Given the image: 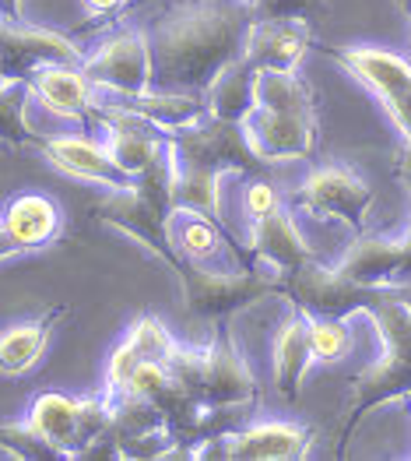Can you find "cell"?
Wrapping results in <instances>:
<instances>
[{"label": "cell", "mask_w": 411, "mask_h": 461, "mask_svg": "<svg viewBox=\"0 0 411 461\" xmlns=\"http://www.w3.org/2000/svg\"><path fill=\"white\" fill-rule=\"evenodd\" d=\"M313 46V29L306 18H257L243 46L254 71H296Z\"/></svg>", "instance_id": "obj_17"}, {"label": "cell", "mask_w": 411, "mask_h": 461, "mask_svg": "<svg viewBox=\"0 0 411 461\" xmlns=\"http://www.w3.org/2000/svg\"><path fill=\"white\" fill-rule=\"evenodd\" d=\"M373 201V187L344 166H324V169L309 173L296 194V204L302 212H309L313 219H337L355 232L366 230V215H370Z\"/></svg>", "instance_id": "obj_9"}, {"label": "cell", "mask_w": 411, "mask_h": 461, "mask_svg": "<svg viewBox=\"0 0 411 461\" xmlns=\"http://www.w3.org/2000/svg\"><path fill=\"white\" fill-rule=\"evenodd\" d=\"M92 215H95L99 222H110V226L127 232V236L141 240L148 250H155V254H158L162 261H169L173 268L180 265V254L173 250V240H169V230H165L169 212L158 208L155 201H148L145 194L138 191V184L110 191L95 208H92Z\"/></svg>", "instance_id": "obj_12"}, {"label": "cell", "mask_w": 411, "mask_h": 461, "mask_svg": "<svg viewBox=\"0 0 411 461\" xmlns=\"http://www.w3.org/2000/svg\"><path fill=\"white\" fill-rule=\"evenodd\" d=\"M337 64L355 75L376 99L383 103V110L398 123V131L411 138V64L405 57L390 53V50H376V46H348V50H331Z\"/></svg>", "instance_id": "obj_8"}, {"label": "cell", "mask_w": 411, "mask_h": 461, "mask_svg": "<svg viewBox=\"0 0 411 461\" xmlns=\"http://www.w3.org/2000/svg\"><path fill=\"white\" fill-rule=\"evenodd\" d=\"M254 0H187L162 14L148 32L151 81L165 92L204 95L225 68L243 57Z\"/></svg>", "instance_id": "obj_1"}, {"label": "cell", "mask_w": 411, "mask_h": 461, "mask_svg": "<svg viewBox=\"0 0 411 461\" xmlns=\"http://www.w3.org/2000/svg\"><path fill=\"white\" fill-rule=\"evenodd\" d=\"M92 127L103 131L106 152H110V158L127 176L145 173L151 158L162 152L165 141H169V134L158 131L155 123H148L145 116L130 113V110H120V106H110V103H95Z\"/></svg>", "instance_id": "obj_11"}, {"label": "cell", "mask_w": 411, "mask_h": 461, "mask_svg": "<svg viewBox=\"0 0 411 461\" xmlns=\"http://www.w3.org/2000/svg\"><path fill=\"white\" fill-rule=\"evenodd\" d=\"M257 106L243 120L264 162L306 158L317 145V99L296 71H257Z\"/></svg>", "instance_id": "obj_2"}, {"label": "cell", "mask_w": 411, "mask_h": 461, "mask_svg": "<svg viewBox=\"0 0 411 461\" xmlns=\"http://www.w3.org/2000/svg\"><path fill=\"white\" fill-rule=\"evenodd\" d=\"M165 230H169L173 250L180 254V261H193L204 268H243L236 247L228 243L222 226L215 222V215H204L193 208H173L165 219Z\"/></svg>", "instance_id": "obj_16"}, {"label": "cell", "mask_w": 411, "mask_h": 461, "mask_svg": "<svg viewBox=\"0 0 411 461\" xmlns=\"http://www.w3.org/2000/svg\"><path fill=\"white\" fill-rule=\"evenodd\" d=\"M127 339H130L134 348H138L145 359H151V363H165V366H169V359H173V352H176V342L169 339V331H165L155 317H138V321L130 324Z\"/></svg>", "instance_id": "obj_29"}, {"label": "cell", "mask_w": 411, "mask_h": 461, "mask_svg": "<svg viewBox=\"0 0 411 461\" xmlns=\"http://www.w3.org/2000/svg\"><path fill=\"white\" fill-rule=\"evenodd\" d=\"M398 180L411 191V138H405V152L398 158Z\"/></svg>", "instance_id": "obj_35"}, {"label": "cell", "mask_w": 411, "mask_h": 461, "mask_svg": "<svg viewBox=\"0 0 411 461\" xmlns=\"http://www.w3.org/2000/svg\"><path fill=\"white\" fill-rule=\"evenodd\" d=\"M32 95L49 110V113L64 116L92 127L95 116V88L85 77L81 64H42L29 75Z\"/></svg>", "instance_id": "obj_18"}, {"label": "cell", "mask_w": 411, "mask_h": 461, "mask_svg": "<svg viewBox=\"0 0 411 461\" xmlns=\"http://www.w3.org/2000/svg\"><path fill=\"white\" fill-rule=\"evenodd\" d=\"M394 285H359L352 278H344L337 268H324L317 261L302 265V268L281 275V293L296 303L299 310H306L309 317H348V313H359V310H370L376 303L387 300Z\"/></svg>", "instance_id": "obj_7"}, {"label": "cell", "mask_w": 411, "mask_h": 461, "mask_svg": "<svg viewBox=\"0 0 411 461\" xmlns=\"http://www.w3.org/2000/svg\"><path fill=\"white\" fill-rule=\"evenodd\" d=\"M313 447V429L299 423H254L225 437L228 461H299Z\"/></svg>", "instance_id": "obj_19"}, {"label": "cell", "mask_w": 411, "mask_h": 461, "mask_svg": "<svg viewBox=\"0 0 411 461\" xmlns=\"http://www.w3.org/2000/svg\"><path fill=\"white\" fill-rule=\"evenodd\" d=\"M169 374L187 387L201 405H243L257 402V381L243 363L228 331H215L208 346H176Z\"/></svg>", "instance_id": "obj_4"}, {"label": "cell", "mask_w": 411, "mask_h": 461, "mask_svg": "<svg viewBox=\"0 0 411 461\" xmlns=\"http://www.w3.org/2000/svg\"><path fill=\"white\" fill-rule=\"evenodd\" d=\"M169 141L176 149L180 166H201L215 173H246V176L267 169V162L254 152L246 138V127L232 120H219L211 113L180 131H169Z\"/></svg>", "instance_id": "obj_6"}, {"label": "cell", "mask_w": 411, "mask_h": 461, "mask_svg": "<svg viewBox=\"0 0 411 461\" xmlns=\"http://www.w3.org/2000/svg\"><path fill=\"white\" fill-rule=\"evenodd\" d=\"M0 447L14 458H60L53 444H46L29 423L0 426Z\"/></svg>", "instance_id": "obj_30"}, {"label": "cell", "mask_w": 411, "mask_h": 461, "mask_svg": "<svg viewBox=\"0 0 411 461\" xmlns=\"http://www.w3.org/2000/svg\"><path fill=\"white\" fill-rule=\"evenodd\" d=\"M77 398L67 394H39L32 402V412H29V426L36 429L46 444L57 447L60 458H75L77 455Z\"/></svg>", "instance_id": "obj_25"}, {"label": "cell", "mask_w": 411, "mask_h": 461, "mask_svg": "<svg viewBox=\"0 0 411 461\" xmlns=\"http://www.w3.org/2000/svg\"><path fill=\"white\" fill-rule=\"evenodd\" d=\"M257 18H313L327 7V0H254Z\"/></svg>", "instance_id": "obj_33"}, {"label": "cell", "mask_w": 411, "mask_h": 461, "mask_svg": "<svg viewBox=\"0 0 411 461\" xmlns=\"http://www.w3.org/2000/svg\"><path fill=\"white\" fill-rule=\"evenodd\" d=\"M0 22H25L22 18V0H0Z\"/></svg>", "instance_id": "obj_36"}, {"label": "cell", "mask_w": 411, "mask_h": 461, "mask_svg": "<svg viewBox=\"0 0 411 461\" xmlns=\"http://www.w3.org/2000/svg\"><path fill=\"white\" fill-rule=\"evenodd\" d=\"M250 247H254V254H257L261 261H267L278 275H289V271L317 261L313 250H309V243L302 240L299 226L292 222V215H289L285 208H274L271 215H264V219L254 222Z\"/></svg>", "instance_id": "obj_21"}, {"label": "cell", "mask_w": 411, "mask_h": 461, "mask_svg": "<svg viewBox=\"0 0 411 461\" xmlns=\"http://www.w3.org/2000/svg\"><path fill=\"white\" fill-rule=\"evenodd\" d=\"M67 313V307H49L42 310L32 321H22V324H11L0 331V374L4 377H22L29 374L39 363V356L46 352V342L53 335V328L60 324V317Z\"/></svg>", "instance_id": "obj_22"}, {"label": "cell", "mask_w": 411, "mask_h": 461, "mask_svg": "<svg viewBox=\"0 0 411 461\" xmlns=\"http://www.w3.org/2000/svg\"><path fill=\"white\" fill-rule=\"evenodd\" d=\"M64 226H67V215L60 201H53L49 194L29 191L11 197L7 208L0 212V261L53 247L64 236Z\"/></svg>", "instance_id": "obj_10"}, {"label": "cell", "mask_w": 411, "mask_h": 461, "mask_svg": "<svg viewBox=\"0 0 411 461\" xmlns=\"http://www.w3.org/2000/svg\"><path fill=\"white\" fill-rule=\"evenodd\" d=\"M92 88L106 92H145L151 85V50L145 32L110 36L81 64Z\"/></svg>", "instance_id": "obj_13"}, {"label": "cell", "mask_w": 411, "mask_h": 461, "mask_svg": "<svg viewBox=\"0 0 411 461\" xmlns=\"http://www.w3.org/2000/svg\"><path fill=\"white\" fill-rule=\"evenodd\" d=\"M219 180H222V173H215V169L180 166L176 187H173V208H193L204 215H219Z\"/></svg>", "instance_id": "obj_26"}, {"label": "cell", "mask_w": 411, "mask_h": 461, "mask_svg": "<svg viewBox=\"0 0 411 461\" xmlns=\"http://www.w3.org/2000/svg\"><path fill=\"white\" fill-rule=\"evenodd\" d=\"M309 363H313L309 313L296 307V313H289V321L278 328V339H274V384L289 402L299 398L302 377H306Z\"/></svg>", "instance_id": "obj_23"}, {"label": "cell", "mask_w": 411, "mask_h": 461, "mask_svg": "<svg viewBox=\"0 0 411 461\" xmlns=\"http://www.w3.org/2000/svg\"><path fill=\"white\" fill-rule=\"evenodd\" d=\"M127 4H130V0H85V11H88V18H95V22H110L112 14H120Z\"/></svg>", "instance_id": "obj_34"}, {"label": "cell", "mask_w": 411, "mask_h": 461, "mask_svg": "<svg viewBox=\"0 0 411 461\" xmlns=\"http://www.w3.org/2000/svg\"><path fill=\"white\" fill-rule=\"evenodd\" d=\"M32 145L46 155L60 173L75 176V180H88V184H99V187H130L134 176H127L116 162L110 158L103 141H92V138H77V134H53V138H39L32 134Z\"/></svg>", "instance_id": "obj_15"}, {"label": "cell", "mask_w": 411, "mask_h": 461, "mask_svg": "<svg viewBox=\"0 0 411 461\" xmlns=\"http://www.w3.org/2000/svg\"><path fill=\"white\" fill-rule=\"evenodd\" d=\"M145 363V356L134 348V342L130 339H123L120 346H116V352L110 356V377H106V394L110 398H116V394H123L127 391V384H130V377H134V370Z\"/></svg>", "instance_id": "obj_32"}, {"label": "cell", "mask_w": 411, "mask_h": 461, "mask_svg": "<svg viewBox=\"0 0 411 461\" xmlns=\"http://www.w3.org/2000/svg\"><path fill=\"white\" fill-rule=\"evenodd\" d=\"M274 208H281L278 187H274L264 173H254V176L246 180V187H243V212L250 215V222H257L264 215H271Z\"/></svg>", "instance_id": "obj_31"}, {"label": "cell", "mask_w": 411, "mask_h": 461, "mask_svg": "<svg viewBox=\"0 0 411 461\" xmlns=\"http://www.w3.org/2000/svg\"><path fill=\"white\" fill-rule=\"evenodd\" d=\"M370 317L376 321V331L383 339V356L355 377L348 416H344V437L370 409L390 398L411 394V282L394 285L387 300L370 310Z\"/></svg>", "instance_id": "obj_3"}, {"label": "cell", "mask_w": 411, "mask_h": 461, "mask_svg": "<svg viewBox=\"0 0 411 461\" xmlns=\"http://www.w3.org/2000/svg\"><path fill=\"white\" fill-rule=\"evenodd\" d=\"M176 275H180V289H183V300L193 317H228L236 310L281 293V275H264V271L250 268L228 271L180 261Z\"/></svg>", "instance_id": "obj_5"}, {"label": "cell", "mask_w": 411, "mask_h": 461, "mask_svg": "<svg viewBox=\"0 0 411 461\" xmlns=\"http://www.w3.org/2000/svg\"><path fill=\"white\" fill-rule=\"evenodd\" d=\"M257 71L246 57H236L222 75L211 81V88L204 92V103H208V113L219 116V120H232V123H243L246 116L254 113L257 106Z\"/></svg>", "instance_id": "obj_24"}, {"label": "cell", "mask_w": 411, "mask_h": 461, "mask_svg": "<svg viewBox=\"0 0 411 461\" xmlns=\"http://www.w3.org/2000/svg\"><path fill=\"white\" fill-rule=\"evenodd\" d=\"M42 64H85V53L67 36L32 29L25 22H0V71L4 77H29Z\"/></svg>", "instance_id": "obj_14"}, {"label": "cell", "mask_w": 411, "mask_h": 461, "mask_svg": "<svg viewBox=\"0 0 411 461\" xmlns=\"http://www.w3.org/2000/svg\"><path fill=\"white\" fill-rule=\"evenodd\" d=\"M32 99L29 77H7L0 85V141L7 145H29L32 131L25 123V106Z\"/></svg>", "instance_id": "obj_27"}, {"label": "cell", "mask_w": 411, "mask_h": 461, "mask_svg": "<svg viewBox=\"0 0 411 461\" xmlns=\"http://www.w3.org/2000/svg\"><path fill=\"white\" fill-rule=\"evenodd\" d=\"M95 103H110L120 110H130V113L145 116L148 123H155L158 131H180L187 123H197L208 116V103L204 95H190V92H106V88H95Z\"/></svg>", "instance_id": "obj_20"}, {"label": "cell", "mask_w": 411, "mask_h": 461, "mask_svg": "<svg viewBox=\"0 0 411 461\" xmlns=\"http://www.w3.org/2000/svg\"><path fill=\"white\" fill-rule=\"evenodd\" d=\"M398 7H401V11H405V14L411 18V0H398Z\"/></svg>", "instance_id": "obj_37"}, {"label": "cell", "mask_w": 411, "mask_h": 461, "mask_svg": "<svg viewBox=\"0 0 411 461\" xmlns=\"http://www.w3.org/2000/svg\"><path fill=\"white\" fill-rule=\"evenodd\" d=\"M309 346L313 359L320 363H337L352 352V331L344 317H309Z\"/></svg>", "instance_id": "obj_28"}]
</instances>
